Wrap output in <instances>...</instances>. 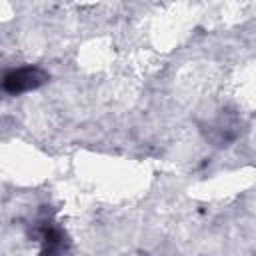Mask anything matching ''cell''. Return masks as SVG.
<instances>
[{"label": "cell", "mask_w": 256, "mask_h": 256, "mask_svg": "<svg viewBox=\"0 0 256 256\" xmlns=\"http://www.w3.org/2000/svg\"><path fill=\"white\" fill-rule=\"evenodd\" d=\"M50 80V74L40 66H18L0 74V90L10 96L32 92L42 88Z\"/></svg>", "instance_id": "obj_1"}, {"label": "cell", "mask_w": 256, "mask_h": 256, "mask_svg": "<svg viewBox=\"0 0 256 256\" xmlns=\"http://www.w3.org/2000/svg\"><path fill=\"white\" fill-rule=\"evenodd\" d=\"M242 132V120L238 118L236 112L222 110L206 128V136L216 144V146H228L238 138Z\"/></svg>", "instance_id": "obj_3"}, {"label": "cell", "mask_w": 256, "mask_h": 256, "mask_svg": "<svg viewBox=\"0 0 256 256\" xmlns=\"http://www.w3.org/2000/svg\"><path fill=\"white\" fill-rule=\"evenodd\" d=\"M34 234L40 240V256H64L70 248L66 232L52 218H40L34 226Z\"/></svg>", "instance_id": "obj_2"}]
</instances>
